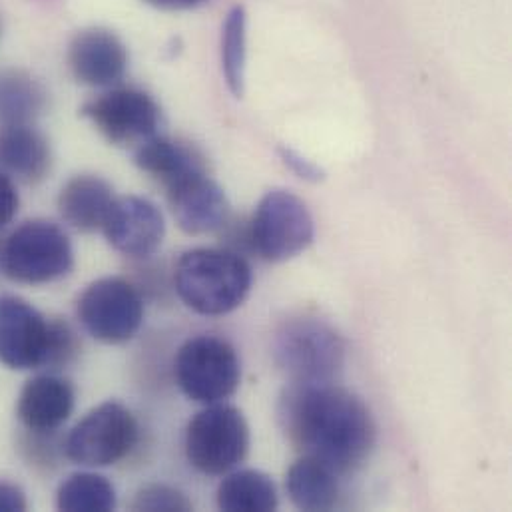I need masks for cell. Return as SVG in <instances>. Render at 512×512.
<instances>
[{"mask_svg":"<svg viewBox=\"0 0 512 512\" xmlns=\"http://www.w3.org/2000/svg\"><path fill=\"white\" fill-rule=\"evenodd\" d=\"M279 419L303 455L323 461L339 477L357 471L377 441L369 407L335 383H291L281 397Z\"/></svg>","mask_w":512,"mask_h":512,"instance_id":"cell-1","label":"cell"},{"mask_svg":"<svg viewBox=\"0 0 512 512\" xmlns=\"http://www.w3.org/2000/svg\"><path fill=\"white\" fill-rule=\"evenodd\" d=\"M76 353L68 323L48 319L18 295H0V363L14 371L66 365Z\"/></svg>","mask_w":512,"mask_h":512,"instance_id":"cell-2","label":"cell"},{"mask_svg":"<svg viewBox=\"0 0 512 512\" xmlns=\"http://www.w3.org/2000/svg\"><path fill=\"white\" fill-rule=\"evenodd\" d=\"M250 263L232 250L196 248L180 257L174 285L180 299L196 313L220 317L236 311L250 295Z\"/></svg>","mask_w":512,"mask_h":512,"instance_id":"cell-3","label":"cell"},{"mask_svg":"<svg viewBox=\"0 0 512 512\" xmlns=\"http://www.w3.org/2000/svg\"><path fill=\"white\" fill-rule=\"evenodd\" d=\"M275 361L299 385L335 383L345 365V341L317 317L285 321L273 341Z\"/></svg>","mask_w":512,"mask_h":512,"instance_id":"cell-4","label":"cell"},{"mask_svg":"<svg viewBox=\"0 0 512 512\" xmlns=\"http://www.w3.org/2000/svg\"><path fill=\"white\" fill-rule=\"evenodd\" d=\"M2 273L16 283L44 285L66 277L74 267L68 234L54 222L30 220L18 226L0 250Z\"/></svg>","mask_w":512,"mask_h":512,"instance_id":"cell-5","label":"cell"},{"mask_svg":"<svg viewBox=\"0 0 512 512\" xmlns=\"http://www.w3.org/2000/svg\"><path fill=\"white\" fill-rule=\"evenodd\" d=\"M250 425L238 407L206 405L186 429V457L190 465L210 477H224L238 469L250 453Z\"/></svg>","mask_w":512,"mask_h":512,"instance_id":"cell-6","label":"cell"},{"mask_svg":"<svg viewBox=\"0 0 512 512\" xmlns=\"http://www.w3.org/2000/svg\"><path fill=\"white\" fill-rule=\"evenodd\" d=\"M182 393L202 405L228 401L240 387L242 363L234 345L218 335L188 339L174 363Z\"/></svg>","mask_w":512,"mask_h":512,"instance_id":"cell-7","label":"cell"},{"mask_svg":"<svg viewBox=\"0 0 512 512\" xmlns=\"http://www.w3.org/2000/svg\"><path fill=\"white\" fill-rule=\"evenodd\" d=\"M140 437L136 417L118 401H106L86 413L64 441L66 457L80 467H110L126 459Z\"/></svg>","mask_w":512,"mask_h":512,"instance_id":"cell-8","label":"cell"},{"mask_svg":"<svg viewBox=\"0 0 512 512\" xmlns=\"http://www.w3.org/2000/svg\"><path fill=\"white\" fill-rule=\"evenodd\" d=\"M315 238V222L301 198L287 190H271L257 204L248 240L257 256L281 263L301 256Z\"/></svg>","mask_w":512,"mask_h":512,"instance_id":"cell-9","label":"cell"},{"mask_svg":"<svg viewBox=\"0 0 512 512\" xmlns=\"http://www.w3.org/2000/svg\"><path fill=\"white\" fill-rule=\"evenodd\" d=\"M82 327L106 345L130 341L144 323V299L140 291L122 277L92 281L76 303Z\"/></svg>","mask_w":512,"mask_h":512,"instance_id":"cell-10","label":"cell"},{"mask_svg":"<svg viewBox=\"0 0 512 512\" xmlns=\"http://www.w3.org/2000/svg\"><path fill=\"white\" fill-rule=\"evenodd\" d=\"M80 114L114 146L138 148L154 138L162 126L158 102L140 88L112 86L88 100Z\"/></svg>","mask_w":512,"mask_h":512,"instance_id":"cell-11","label":"cell"},{"mask_svg":"<svg viewBox=\"0 0 512 512\" xmlns=\"http://www.w3.org/2000/svg\"><path fill=\"white\" fill-rule=\"evenodd\" d=\"M102 232L116 252L148 257L160 250L166 238V222L160 208L148 198L118 196L106 214Z\"/></svg>","mask_w":512,"mask_h":512,"instance_id":"cell-12","label":"cell"},{"mask_svg":"<svg viewBox=\"0 0 512 512\" xmlns=\"http://www.w3.org/2000/svg\"><path fill=\"white\" fill-rule=\"evenodd\" d=\"M68 68L72 76L92 88H112L128 70V48L122 38L102 26L84 28L68 44Z\"/></svg>","mask_w":512,"mask_h":512,"instance_id":"cell-13","label":"cell"},{"mask_svg":"<svg viewBox=\"0 0 512 512\" xmlns=\"http://www.w3.org/2000/svg\"><path fill=\"white\" fill-rule=\"evenodd\" d=\"M166 194L176 224L190 236L218 232L230 220L228 196L206 170L178 180Z\"/></svg>","mask_w":512,"mask_h":512,"instance_id":"cell-14","label":"cell"},{"mask_svg":"<svg viewBox=\"0 0 512 512\" xmlns=\"http://www.w3.org/2000/svg\"><path fill=\"white\" fill-rule=\"evenodd\" d=\"M76 391L64 377L46 373L28 379L18 395V421L36 435L58 431L72 415Z\"/></svg>","mask_w":512,"mask_h":512,"instance_id":"cell-15","label":"cell"},{"mask_svg":"<svg viewBox=\"0 0 512 512\" xmlns=\"http://www.w3.org/2000/svg\"><path fill=\"white\" fill-rule=\"evenodd\" d=\"M52 166L46 136L32 124L0 126V172L24 184L42 182Z\"/></svg>","mask_w":512,"mask_h":512,"instance_id":"cell-16","label":"cell"},{"mask_svg":"<svg viewBox=\"0 0 512 512\" xmlns=\"http://www.w3.org/2000/svg\"><path fill=\"white\" fill-rule=\"evenodd\" d=\"M114 198V190L104 178L78 174L62 186L58 194V212L70 228L92 234L102 230Z\"/></svg>","mask_w":512,"mask_h":512,"instance_id":"cell-17","label":"cell"},{"mask_svg":"<svg viewBox=\"0 0 512 512\" xmlns=\"http://www.w3.org/2000/svg\"><path fill=\"white\" fill-rule=\"evenodd\" d=\"M134 164L164 188L206 170L204 158L196 148L160 134L134 148Z\"/></svg>","mask_w":512,"mask_h":512,"instance_id":"cell-18","label":"cell"},{"mask_svg":"<svg viewBox=\"0 0 512 512\" xmlns=\"http://www.w3.org/2000/svg\"><path fill=\"white\" fill-rule=\"evenodd\" d=\"M285 489L299 511H331L339 501V475L323 461L303 455L287 471Z\"/></svg>","mask_w":512,"mask_h":512,"instance_id":"cell-19","label":"cell"},{"mask_svg":"<svg viewBox=\"0 0 512 512\" xmlns=\"http://www.w3.org/2000/svg\"><path fill=\"white\" fill-rule=\"evenodd\" d=\"M279 505L277 487L261 471H230L218 487V507L228 512H269Z\"/></svg>","mask_w":512,"mask_h":512,"instance_id":"cell-20","label":"cell"},{"mask_svg":"<svg viewBox=\"0 0 512 512\" xmlns=\"http://www.w3.org/2000/svg\"><path fill=\"white\" fill-rule=\"evenodd\" d=\"M44 86L26 70L0 72V126L32 124L46 108Z\"/></svg>","mask_w":512,"mask_h":512,"instance_id":"cell-21","label":"cell"},{"mask_svg":"<svg viewBox=\"0 0 512 512\" xmlns=\"http://www.w3.org/2000/svg\"><path fill=\"white\" fill-rule=\"evenodd\" d=\"M114 485L98 473H74L56 493V507L66 512H108L116 509Z\"/></svg>","mask_w":512,"mask_h":512,"instance_id":"cell-22","label":"cell"},{"mask_svg":"<svg viewBox=\"0 0 512 512\" xmlns=\"http://www.w3.org/2000/svg\"><path fill=\"white\" fill-rule=\"evenodd\" d=\"M248 60V14L244 6H234L222 26V70L230 92L244 96Z\"/></svg>","mask_w":512,"mask_h":512,"instance_id":"cell-23","label":"cell"},{"mask_svg":"<svg viewBox=\"0 0 512 512\" xmlns=\"http://www.w3.org/2000/svg\"><path fill=\"white\" fill-rule=\"evenodd\" d=\"M134 511H148V512H186L192 511V503L188 501V497L170 487V485H148L142 491H138L134 503H132Z\"/></svg>","mask_w":512,"mask_h":512,"instance_id":"cell-24","label":"cell"},{"mask_svg":"<svg viewBox=\"0 0 512 512\" xmlns=\"http://www.w3.org/2000/svg\"><path fill=\"white\" fill-rule=\"evenodd\" d=\"M279 156H281L283 164H285L295 176H299L301 180H307V182L317 184V182H321V180L325 178L323 170H321L317 164H313L311 160L303 158L301 154H297V152L291 150V148H279Z\"/></svg>","mask_w":512,"mask_h":512,"instance_id":"cell-25","label":"cell"},{"mask_svg":"<svg viewBox=\"0 0 512 512\" xmlns=\"http://www.w3.org/2000/svg\"><path fill=\"white\" fill-rule=\"evenodd\" d=\"M18 206H20V196L14 180L0 172V230L16 218Z\"/></svg>","mask_w":512,"mask_h":512,"instance_id":"cell-26","label":"cell"},{"mask_svg":"<svg viewBox=\"0 0 512 512\" xmlns=\"http://www.w3.org/2000/svg\"><path fill=\"white\" fill-rule=\"evenodd\" d=\"M28 501L24 491L8 481H0V512H24Z\"/></svg>","mask_w":512,"mask_h":512,"instance_id":"cell-27","label":"cell"},{"mask_svg":"<svg viewBox=\"0 0 512 512\" xmlns=\"http://www.w3.org/2000/svg\"><path fill=\"white\" fill-rule=\"evenodd\" d=\"M144 2L160 10H192L210 0H144Z\"/></svg>","mask_w":512,"mask_h":512,"instance_id":"cell-28","label":"cell"},{"mask_svg":"<svg viewBox=\"0 0 512 512\" xmlns=\"http://www.w3.org/2000/svg\"><path fill=\"white\" fill-rule=\"evenodd\" d=\"M0 34H2V18H0Z\"/></svg>","mask_w":512,"mask_h":512,"instance_id":"cell-29","label":"cell"}]
</instances>
